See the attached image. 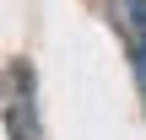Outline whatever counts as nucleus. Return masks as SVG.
Returning <instances> with one entry per match:
<instances>
[{"label": "nucleus", "mask_w": 146, "mask_h": 140, "mask_svg": "<svg viewBox=\"0 0 146 140\" xmlns=\"http://www.w3.org/2000/svg\"><path fill=\"white\" fill-rule=\"evenodd\" d=\"M0 113H5L11 140H38V97H33V65L27 59L5 65V76H0Z\"/></svg>", "instance_id": "nucleus-1"}, {"label": "nucleus", "mask_w": 146, "mask_h": 140, "mask_svg": "<svg viewBox=\"0 0 146 140\" xmlns=\"http://www.w3.org/2000/svg\"><path fill=\"white\" fill-rule=\"evenodd\" d=\"M108 16L135 59V76H141V92H146V0H108Z\"/></svg>", "instance_id": "nucleus-2"}]
</instances>
